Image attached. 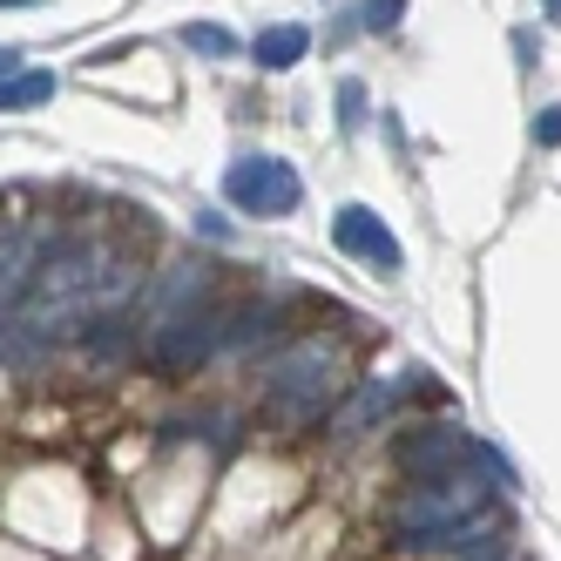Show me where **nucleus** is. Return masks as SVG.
<instances>
[{"mask_svg": "<svg viewBox=\"0 0 561 561\" xmlns=\"http://www.w3.org/2000/svg\"><path fill=\"white\" fill-rule=\"evenodd\" d=\"M399 399H407V379H366L345 407L332 413V433L339 439H358V433H373V426H386L392 413H399Z\"/></svg>", "mask_w": 561, "mask_h": 561, "instance_id": "0eeeda50", "label": "nucleus"}, {"mask_svg": "<svg viewBox=\"0 0 561 561\" xmlns=\"http://www.w3.org/2000/svg\"><path fill=\"white\" fill-rule=\"evenodd\" d=\"M42 237H27V230H0V305H14L27 291V277L34 264H42Z\"/></svg>", "mask_w": 561, "mask_h": 561, "instance_id": "1a4fd4ad", "label": "nucleus"}, {"mask_svg": "<svg viewBox=\"0 0 561 561\" xmlns=\"http://www.w3.org/2000/svg\"><path fill=\"white\" fill-rule=\"evenodd\" d=\"M55 95V75L48 68H14V75H0V115L8 108H34V102H48Z\"/></svg>", "mask_w": 561, "mask_h": 561, "instance_id": "ddd939ff", "label": "nucleus"}, {"mask_svg": "<svg viewBox=\"0 0 561 561\" xmlns=\"http://www.w3.org/2000/svg\"><path fill=\"white\" fill-rule=\"evenodd\" d=\"M224 196L237 210H251V217H291L305 204V183H298V170L285 156H244V163H230Z\"/></svg>", "mask_w": 561, "mask_h": 561, "instance_id": "7ed1b4c3", "label": "nucleus"}, {"mask_svg": "<svg viewBox=\"0 0 561 561\" xmlns=\"http://www.w3.org/2000/svg\"><path fill=\"white\" fill-rule=\"evenodd\" d=\"M535 142H541V149H561V102L535 115Z\"/></svg>", "mask_w": 561, "mask_h": 561, "instance_id": "a211bd4d", "label": "nucleus"}, {"mask_svg": "<svg viewBox=\"0 0 561 561\" xmlns=\"http://www.w3.org/2000/svg\"><path fill=\"white\" fill-rule=\"evenodd\" d=\"M129 291H136V264L102 257L95 285H89V318H95V311H123V305H129Z\"/></svg>", "mask_w": 561, "mask_h": 561, "instance_id": "f8f14e48", "label": "nucleus"}, {"mask_svg": "<svg viewBox=\"0 0 561 561\" xmlns=\"http://www.w3.org/2000/svg\"><path fill=\"white\" fill-rule=\"evenodd\" d=\"M230 413H204V420H170L163 439H210V447H230Z\"/></svg>", "mask_w": 561, "mask_h": 561, "instance_id": "dca6fc26", "label": "nucleus"}, {"mask_svg": "<svg viewBox=\"0 0 561 561\" xmlns=\"http://www.w3.org/2000/svg\"><path fill=\"white\" fill-rule=\"evenodd\" d=\"M386 528H392V541H399V548H413V554H426V548H454V554H460L467 541L494 535V528H488V494L467 488V473H447V480H413V488L392 501Z\"/></svg>", "mask_w": 561, "mask_h": 561, "instance_id": "f257e3e1", "label": "nucleus"}, {"mask_svg": "<svg viewBox=\"0 0 561 561\" xmlns=\"http://www.w3.org/2000/svg\"><path fill=\"white\" fill-rule=\"evenodd\" d=\"M399 14H407V0H366V14H358V21H366L373 34H392Z\"/></svg>", "mask_w": 561, "mask_h": 561, "instance_id": "f3484780", "label": "nucleus"}, {"mask_svg": "<svg viewBox=\"0 0 561 561\" xmlns=\"http://www.w3.org/2000/svg\"><path fill=\"white\" fill-rule=\"evenodd\" d=\"M332 379H339V345L332 339L285 345V352L271 358V373H264V420L285 426V433H305L311 420H325Z\"/></svg>", "mask_w": 561, "mask_h": 561, "instance_id": "f03ea898", "label": "nucleus"}, {"mask_svg": "<svg viewBox=\"0 0 561 561\" xmlns=\"http://www.w3.org/2000/svg\"><path fill=\"white\" fill-rule=\"evenodd\" d=\"M392 467L407 480H447V473H467L473 467V439L447 420H420L392 439Z\"/></svg>", "mask_w": 561, "mask_h": 561, "instance_id": "20e7f679", "label": "nucleus"}, {"mask_svg": "<svg viewBox=\"0 0 561 561\" xmlns=\"http://www.w3.org/2000/svg\"><path fill=\"white\" fill-rule=\"evenodd\" d=\"M332 237H339V251L366 257V264H379V271H407V251H399V237H392L366 204H345V210L332 217Z\"/></svg>", "mask_w": 561, "mask_h": 561, "instance_id": "423d86ee", "label": "nucleus"}, {"mask_svg": "<svg viewBox=\"0 0 561 561\" xmlns=\"http://www.w3.org/2000/svg\"><path fill=\"white\" fill-rule=\"evenodd\" d=\"M176 42H183V48H196V55H210V61L244 55V42H237L224 21H183V27H176Z\"/></svg>", "mask_w": 561, "mask_h": 561, "instance_id": "4468645a", "label": "nucleus"}, {"mask_svg": "<svg viewBox=\"0 0 561 561\" xmlns=\"http://www.w3.org/2000/svg\"><path fill=\"white\" fill-rule=\"evenodd\" d=\"M21 55H27V48H8V42H0V75H14V68H21Z\"/></svg>", "mask_w": 561, "mask_h": 561, "instance_id": "6ab92c4d", "label": "nucleus"}, {"mask_svg": "<svg viewBox=\"0 0 561 561\" xmlns=\"http://www.w3.org/2000/svg\"><path fill=\"white\" fill-rule=\"evenodd\" d=\"M0 8H42V0H0Z\"/></svg>", "mask_w": 561, "mask_h": 561, "instance_id": "412c9836", "label": "nucleus"}, {"mask_svg": "<svg viewBox=\"0 0 561 561\" xmlns=\"http://www.w3.org/2000/svg\"><path fill=\"white\" fill-rule=\"evenodd\" d=\"M217 345H224V318H217V305H196V311H176V318H163V325H156V339H149V366H156V373H196Z\"/></svg>", "mask_w": 561, "mask_h": 561, "instance_id": "39448f33", "label": "nucleus"}, {"mask_svg": "<svg viewBox=\"0 0 561 561\" xmlns=\"http://www.w3.org/2000/svg\"><path fill=\"white\" fill-rule=\"evenodd\" d=\"M305 48H311V27L305 21H277V27H264L257 42H251V61L271 68V75H285V68L305 61Z\"/></svg>", "mask_w": 561, "mask_h": 561, "instance_id": "9d476101", "label": "nucleus"}, {"mask_svg": "<svg viewBox=\"0 0 561 561\" xmlns=\"http://www.w3.org/2000/svg\"><path fill=\"white\" fill-rule=\"evenodd\" d=\"M75 332H82V358H89L95 373H102V366H123V358L136 352V325H129L123 311H95V318H82Z\"/></svg>", "mask_w": 561, "mask_h": 561, "instance_id": "6e6552de", "label": "nucleus"}, {"mask_svg": "<svg viewBox=\"0 0 561 561\" xmlns=\"http://www.w3.org/2000/svg\"><path fill=\"white\" fill-rule=\"evenodd\" d=\"M541 14H548V21H554V27H561V0H541Z\"/></svg>", "mask_w": 561, "mask_h": 561, "instance_id": "aec40b11", "label": "nucleus"}, {"mask_svg": "<svg viewBox=\"0 0 561 561\" xmlns=\"http://www.w3.org/2000/svg\"><path fill=\"white\" fill-rule=\"evenodd\" d=\"M271 325H277V311H271V305H244V311H237L230 325H224V352H244V345H257Z\"/></svg>", "mask_w": 561, "mask_h": 561, "instance_id": "2eb2a0df", "label": "nucleus"}, {"mask_svg": "<svg viewBox=\"0 0 561 561\" xmlns=\"http://www.w3.org/2000/svg\"><path fill=\"white\" fill-rule=\"evenodd\" d=\"M196 305H210V271L204 264H176L163 285H156V325L176 311H196Z\"/></svg>", "mask_w": 561, "mask_h": 561, "instance_id": "9b49d317", "label": "nucleus"}]
</instances>
